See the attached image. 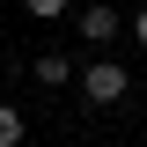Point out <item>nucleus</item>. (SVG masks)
<instances>
[{
    "mask_svg": "<svg viewBox=\"0 0 147 147\" xmlns=\"http://www.w3.org/2000/svg\"><path fill=\"white\" fill-rule=\"evenodd\" d=\"M74 88H81L88 110H110V103H125V96H132V66H125V59H110V52H88L81 66H74Z\"/></svg>",
    "mask_w": 147,
    "mask_h": 147,
    "instance_id": "obj_1",
    "label": "nucleus"
},
{
    "mask_svg": "<svg viewBox=\"0 0 147 147\" xmlns=\"http://www.w3.org/2000/svg\"><path fill=\"white\" fill-rule=\"evenodd\" d=\"M74 37L88 44V52H110L118 37H125V7H110V0H88V7H74Z\"/></svg>",
    "mask_w": 147,
    "mask_h": 147,
    "instance_id": "obj_2",
    "label": "nucleus"
},
{
    "mask_svg": "<svg viewBox=\"0 0 147 147\" xmlns=\"http://www.w3.org/2000/svg\"><path fill=\"white\" fill-rule=\"evenodd\" d=\"M30 81H37V88H74V59H66V52H52V44H44V52L30 59Z\"/></svg>",
    "mask_w": 147,
    "mask_h": 147,
    "instance_id": "obj_3",
    "label": "nucleus"
},
{
    "mask_svg": "<svg viewBox=\"0 0 147 147\" xmlns=\"http://www.w3.org/2000/svg\"><path fill=\"white\" fill-rule=\"evenodd\" d=\"M30 140V125H22V110L15 103H0V147H22Z\"/></svg>",
    "mask_w": 147,
    "mask_h": 147,
    "instance_id": "obj_4",
    "label": "nucleus"
},
{
    "mask_svg": "<svg viewBox=\"0 0 147 147\" xmlns=\"http://www.w3.org/2000/svg\"><path fill=\"white\" fill-rule=\"evenodd\" d=\"M22 15H37V22H66L74 0H22Z\"/></svg>",
    "mask_w": 147,
    "mask_h": 147,
    "instance_id": "obj_5",
    "label": "nucleus"
},
{
    "mask_svg": "<svg viewBox=\"0 0 147 147\" xmlns=\"http://www.w3.org/2000/svg\"><path fill=\"white\" fill-rule=\"evenodd\" d=\"M125 37H132V44L147 52V0H140V7H125Z\"/></svg>",
    "mask_w": 147,
    "mask_h": 147,
    "instance_id": "obj_6",
    "label": "nucleus"
}]
</instances>
